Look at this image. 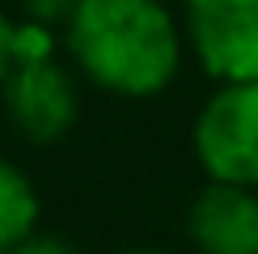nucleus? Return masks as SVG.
<instances>
[{
  "label": "nucleus",
  "mask_w": 258,
  "mask_h": 254,
  "mask_svg": "<svg viewBox=\"0 0 258 254\" xmlns=\"http://www.w3.org/2000/svg\"><path fill=\"white\" fill-rule=\"evenodd\" d=\"M68 47L102 89L123 98L161 93L178 72V30L161 0H81Z\"/></svg>",
  "instance_id": "obj_1"
},
{
  "label": "nucleus",
  "mask_w": 258,
  "mask_h": 254,
  "mask_svg": "<svg viewBox=\"0 0 258 254\" xmlns=\"http://www.w3.org/2000/svg\"><path fill=\"white\" fill-rule=\"evenodd\" d=\"M195 153L212 182L258 186V81H233L203 106Z\"/></svg>",
  "instance_id": "obj_2"
},
{
  "label": "nucleus",
  "mask_w": 258,
  "mask_h": 254,
  "mask_svg": "<svg viewBox=\"0 0 258 254\" xmlns=\"http://www.w3.org/2000/svg\"><path fill=\"white\" fill-rule=\"evenodd\" d=\"M186 26L212 77L258 81V0H186Z\"/></svg>",
  "instance_id": "obj_3"
},
{
  "label": "nucleus",
  "mask_w": 258,
  "mask_h": 254,
  "mask_svg": "<svg viewBox=\"0 0 258 254\" xmlns=\"http://www.w3.org/2000/svg\"><path fill=\"white\" fill-rule=\"evenodd\" d=\"M5 106H9L13 127L34 144L59 140L77 119V93L51 59L17 64L5 81Z\"/></svg>",
  "instance_id": "obj_4"
},
{
  "label": "nucleus",
  "mask_w": 258,
  "mask_h": 254,
  "mask_svg": "<svg viewBox=\"0 0 258 254\" xmlns=\"http://www.w3.org/2000/svg\"><path fill=\"white\" fill-rule=\"evenodd\" d=\"M190 241L199 254H258L254 186L212 182L190 208Z\"/></svg>",
  "instance_id": "obj_5"
},
{
  "label": "nucleus",
  "mask_w": 258,
  "mask_h": 254,
  "mask_svg": "<svg viewBox=\"0 0 258 254\" xmlns=\"http://www.w3.org/2000/svg\"><path fill=\"white\" fill-rule=\"evenodd\" d=\"M38 225V195L30 178L17 165L0 161V250H17L26 237H34Z\"/></svg>",
  "instance_id": "obj_6"
},
{
  "label": "nucleus",
  "mask_w": 258,
  "mask_h": 254,
  "mask_svg": "<svg viewBox=\"0 0 258 254\" xmlns=\"http://www.w3.org/2000/svg\"><path fill=\"white\" fill-rule=\"evenodd\" d=\"M51 51H55V42H51L47 21L30 17L26 26H17V34H13V59L17 64H42V59H51Z\"/></svg>",
  "instance_id": "obj_7"
},
{
  "label": "nucleus",
  "mask_w": 258,
  "mask_h": 254,
  "mask_svg": "<svg viewBox=\"0 0 258 254\" xmlns=\"http://www.w3.org/2000/svg\"><path fill=\"white\" fill-rule=\"evenodd\" d=\"M21 5H26V13L34 21H55V17H72V9L81 0H21Z\"/></svg>",
  "instance_id": "obj_8"
},
{
  "label": "nucleus",
  "mask_w": 258,
  "mask_h": 254,
  "mask_svg": "<svg viewBox=\"0 0 258 254\" xmlns=\"http://www.w3.org/2000/svg\"><path fill=\"white\" fill-rule=\"evenodd\" d=\"M13 34H17V26L0 13V85H5L9 72L17 68V59H13Z\"/></svg>",
  "instance_id": "obj_9"
},
{
  "label": "nucleus",
  "mask_w": 258,
  "mask_h": 254,
  "mask_svg": "<svg viewBox=\"0 0 258 254\" xmlns=\"http://www.w3.org/2000/svg\"><path fill=\"white\" fill-rule=\"evenodd\" d=\"M9 254H72V246L59 241V237H42V233H34V237H26L17 250H9Z\"/></svg>",
  "instance_id": "obj_10"
},
{
  "label": "nucleus",
  "mask_w": 258,
  "mask_h": 254,
  "mask_svg": "<svg viewBox=\"0 0 258 254\" xmlns=\"http://www.w3.org/2000/svg\"><path fill=\"white\" fill-rule=\"evenodd\" d=\"M132 254H169V250H132Z\"/></svg>",
  "instance_id": "obj_11"
},
{
  "label": "nucleus",
  "mask_w": 258,
  "mask_h": 254,
  "mask_svg": "<svg viewBox=\"0 0 258 254\" xmlns=\"http://www.w3.org/2000/svg\"><path fill=\"white\" fill-rule=\"evenodd\" d=\"M0 254H5V250H0Z\"/></svg>",
  "instance_id": "obj_12"
}]
</instances>
